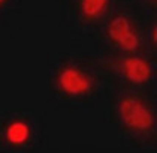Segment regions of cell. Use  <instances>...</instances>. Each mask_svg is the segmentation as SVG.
<instances>
[{"label":"cell","mask_w":157,"mask_h":153,"mask_svg":"<svg viewBox=\"0 0 157 153\" xmlns=\"http://www.w3.org/2000/svg\"><path fill=\"white\" fill-rule=\"evenodd\" d=\"M47 104L61 111L99 110L109 93L93 48L75 47L47 54Z\"/></svg>","instance_id":"1"},{"label":"cell","mask_w":157,"mask_h":153,"mask_svg":"<svg viewBox=\"0 0 157 153\" xmlns=\"http://www.w3.org/2000/svg\"><path fill=\"white\" fill-rule=\"evenodd\" d=\"M100 119L114 126L127 150H156L157 92L111 90L102 104Z\"/></svg>","instance_id":"2"},{"label":"cell","mask_w":157,"mask_h":153,"mask_svg":"<svg viewBox=\"0 0 157 153\" xmlns=\"http://www.w3.org/2000/svg\"><path fill=\"white\" fill-rule=\"evenodd\" d=\"M93 48V47H91ZM111 90L157 92V59L142 53L93 48Z\"/></svg>","instance_id":"3"},{"label":"cell","mask_w":157,"mask_h":153,"mask_svg":"<svg viewBox=\"0 0 157 153\" xmlns=\"http://www.w3.org/2000/svg\"><path fill=\"white\" fill-rule=\"evenodd\" d=\"M148 17L154 15H147L126 0H117L111 15L88 42L93 48L147 54L144 30Z\"/></svg>","instance_id":"4"},{"label":"cell","mask_w":157,"mask_h":153,"mask_svg":"<svg viewBox=\"0 0 157 153\" xmlns=\"http://www.w3.org/2000/svg\"><path fill=\"white\" fill-rule=\"evenodd\" d=\"M49 150L45 117L32 108L0 110V153H36Z\"/></svg>","instance_id":"5"},{"label":"cell","mask_w":157,"mask_h":153,"mask_svg":"<svg viewBox=\"0 0 157 153\" xmlns=\"http://www.w3.org/2000/svg\"><path fill=\"white\" fill-rule=\"evenodd\" d=\"M115 2L117 0H71L57 8L60 26L73 38L90 41L111 15Z\"/></svg>","instance_id":"6"},{"label":"cell","mask_w":157,"mask_h":153,"mask_svg":"<svg viewBox=\"0 0 157 153\" xmlns=\"http://www.w3.org/2000/svg\"><path fill=\"white\" fill-rule=\"evenodd\" d=\"M144 44L147 54L157 59V15L148 17L145 21Z\"/></svg>","instance_id":"7"},{"label":"cell","mask_w":157,"mask_h":153,"mask_svg":"<svg viewBox=\"0 0 157 153\" xmlns=\"http://www.w3.org/2000/svg\"><path fill=\"white\" fill-rule=\"evenodd\" d=\"M24 0H0V29L6 27L15 15L23 11Z\"/></svg>","instance_id":"8"},{"label":"cell","mask_w":157,"mask_h":153,"mask_svg":"<svg viewBox=\"0 0 157 153\" xmlns=\"http://www.w3.org/2000/svg\"><path fill=\"white\" fill-rule=\"evenodd\" d=\"M147 15H157V0H126Z\"/></svg>","instance_id":"9"},{"label":"cell","mask_w":157,"mask_h":153,"mask_svg":"<svg viewBox=\"0 0 157 153\" xmlns=\"http://www.w3.org/2000/svg\"><path fill=\"white\" fill-rule=\"evenodd\" d=\"M71 0H56V5H57V8H60L63 5H66V3H69Z\"/></svg>","instance_id":"10"}]
</instances>
